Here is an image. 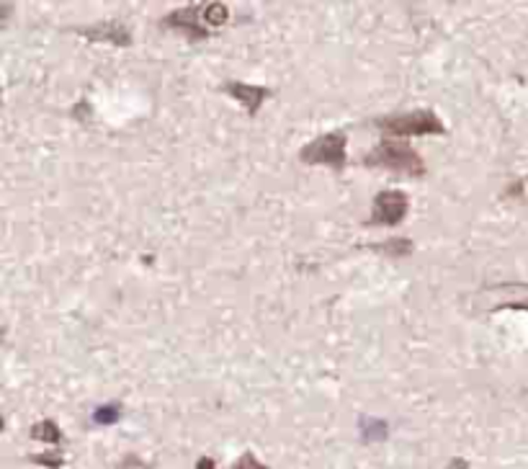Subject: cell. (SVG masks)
<instances>
[{
    "mask_svg": "<svg viewBox=\"0 0 528 469\" xmlns=\"http://www.w3.org/2000/svg\"><path fill=\"white\" fill-rule=\"evenodd\" d=\"M83 36H88L93 42H111L117 47H129L132 45V36L129 29L121 26L117 21H109V24H98V26H88V29H80Z\"/></svg>",
    "mask_w": 528,
    "mask_h": 469,
    "instance_id": "obj_6",
    "label": "cell"
},
{
    "mask_svg": "<svg viewBox=\"0 0 528 469\" xmlns=\"http://www.w3.org/2000/svg\"><path fill=\"white\" fill-rule=\"evenodd\" d=\"M374 250L387 253V255H392V258H402V255H408L412 250V243L410 240H389V243H384V245H374Z\"/></svg>",
    "mask_w": 528,
    "mask_h": 469,
    "instance_id": "obj_10",
    "label": "cell"
},
{
    "mask_svg": "<svg viewBox=\"0 0 528 469\" xmlns=\"http://www.w3.org/2000/svg\"><path fill=\"white\" fill-rule=\"evenodd\" d=\"M224 90L237 99V101L243 103L245 109H248V114H258V109H261V103L271 96V90L268 89H258V86H248V83H227Z\"/></svg>",
    "mask_w": 528,
    "mask_h": 469,
    "instance_id": "obj_7",
    "label": "cell"
},
{
    "mask_svg": "<svg viewBox=\"0 0 528 469\" xmlns=\"http://www.w3.org/2000/svg\"><path fill=\"white\" fill-rule=\"evenodd\" d=\"M162 26L178 31H189L192 36H206L209 26L204 24V3L202 5H189V8H178L168 18L160 21Z\"/></svg>",
    "mask_w": 528,
    "mask_h": 469,
    "instance_id": "obj_5",
    "label": "cell"
},
{
    "mask_svg": "<svg viewBox=\"0 0 528 469\" xmlns=\"http://www.w3.org/2000/svg\"><path fill=\"white\" fill-rule=\"evenodd\" d=\"M377 127L384 134L392 137H426V134H443L446 127L439 119L436 111L428 109H418V111H408V114H395V117H384L377 121Z\"/></svg>",
    "mask_w": 528,
    "mask_h": 469,
    "instance_id": "obj_2",
    "label": "cell"
},
{
    "mask_svg": "<svg viewBox=\"0 0 528 469\" xmlns=\"http://www.w3.org/2000/svg\"><path fill=\"white\" fill-rule=\"evenodd\" d=\"M119 415H121V408H119L117 402H111V405H103V408H98V411L93 412V421L101 425H111L117 423Z\"/></svg>",
    "mask_w": 528,
    "mask_h": 469,
    "instance_id": "obj_11",
    "label": "cell"
},
{
    "mask_svg": "<svg viewBox=\"0 0 528 469\" xmlns=\"http://www.w3.org/2000/svg\"><path fill=\"white\" fill-rule=\"evenodd\" d=\"M410 209V202L402 191H382L374 199L371 224H399Z\"/></svg>",
    "mask_w": 528,
    "mask_h": 469,
    "instance_id": "obj_4",
    "label": "cell"
},
{
    "mask_svg": "<svg viewBox=\"0 0 528 469\" xmlns=\"http://www.w3.org/2000/svg\"><path fill=\"white\" fill-rule=\"evenodd\" d=\"M364 165L392 171V173H405V176H426L423 158L412 147L402 145V142H389V140L374 147L364 158Z\"/></svg>",
    "mask_w": 528,
    "mask_h": 469,
    "instance_id": "obj_1",
    "label": "cell"
},
{
    "mask_svg": "<svg viewBox=\"0 0 528 469\" xmlns=\"http://www.w3.org/2000/svg\"><path fill=\"white\" fill-rule=\"evenodd\" d=\"M230 18V8L222 3H204V24L209 29H220Z\"/></svg>",
    "mask_w": 528,
    "mask_h": 469,
    "instance_id": "obj_8",
    "label": "cell"
},
{
    "mask_svg": "<svg viewBox=\"0 0 528 469\" xmlns=\"http://www.w3.org/2000/svg\"><path fill=\"white\" fill-rule=\"evenodd\" d=\"M361 428H364V439L377 441L387 436V423L384 421H364Z\"/></svg>",
    "mask_w": 528,
    "mask_h": 469,
    "instance_id": "obj_12",
    "label": "cell"
},
{
    "mask_svg": "<svg viewBox=\"0 0 528 469\" xmlns=\"http://www.w3.org/2000/svg\"><path fill=\"white\" fill-rule=\"evenodd\" d=\"M233 469H268V467L261 464V462H258L253 454H243L240 459H237V464Z\"/></svg>",
    "mask_w": 528,
    "mask_h": 469,
    "instance_id": "obj_13",
    "label": "cell"
},
{
    "mask_svg": "<svg viewBox=\"0 0 528 469\" xmlns=\"http://www.w3.org/2000/svg\"><path fill=\"white\" fill-rule=\"evenodd\" d=\"M196 469H214V462H212V459H202Z\"/></svg>",
    "mask_w": 528,
    "mask_h": 469,
    "instance_id": "obj_14",
    "label": "cell"
},
{
    "mask_svg": "<svg viewBox=\"0 0 528 469\" xmlns=\"http://www.w3.org/2000/svg\"><path fill=\"white\" fill-rule=\"evenodd\" d=\"M346 145L348 137L343 132H327L323 137H317L315 142H309L307 147H302V161L309 165H330L336 171H343L346 165Z\"/></svg>",
    "mask_w": 528,
    "mask_h": 469,
    "instance_id": "obj_3",
    "label": "cell"
},
{
    "mask_svg": "<svg viewBox=\"0 0 528 469\" xmlns=\"http://www.w3.org/2000/svg\"><path fill=\"white\" fill-rule=\"evenodd\" d=\"M31 436L39 441H45V443H59L62 441V431L57 428V423H52V421H42V423H36L31 428Z\"/></svg>",
    "mask_w": 528,
    "mask_h": 469,
    "instance_id": "obj_9",
    "label": "cell"
}]
</instances>
